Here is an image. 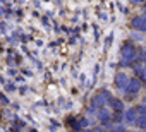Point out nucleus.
<instances>
[{
	"mask_svg": "<svg viewBox=\"0 0 146 132\" xmlns=\"http://www.w3.org/2000/svg\"><path fill=\"white\" fill-rule=\"evenodd\" d=\"M108 103L115 108V112H122V108H124L122 101H119V100H115V98H110V100H108Z\"/></svg>",
	"mask_w": 146,
	"mask_h": 132,
	"instance_id": "obj_7",
	"label": "nucleus"
},
{
	"mask_svg": "<svg viewBox=\"0 0 146 132\" xmlns=\"http://www.w3.org/2000/svg\"><path fill=\"white\" fill-rule=\"evenodd\" d=\"M136 60V46L134 43H124L120 48V65L122 67H127V65H132Z\"/></svg>",
	"mask_w": 146,
	"mask_h": 132,
	"instance_id": "obj_1",
	"label": "nucleus"
},
{
	"mask_svg": "<svg viewBox=\"0 0 146 132\" xmlns=\"http://www.w3.org/2000/svg\"><path fill=\"white\" fill-rule=\"evenodd\" d=\"M127 84H129V77L124 72H117V76H115V88L117 89H125Z\"/></svg>",
	"mask_w": 146,
	"mask_h": 132,
	"instance_id": "obj_2",
	"label": "nucleus"
},
{
	"mask_svg": "<svg viewBox=\"0 0 146 132\" xmlns=\"http://www.w3.org/2000/svg\"><path fill=\"white\" fill-rule=\"evenodd\" d=\"M131 26L134 29H139V31H146V14L144 16H137L131 21Z\"/></svg>",
	"mask_w": 146,
	"mask_h": 132,
	"instance_id": "obj_4",
	"label": "nucleus"
},
{
	"mask_svg": "<svg viewBox=\"0 0 146 132\" xmlns=\"http://www.w3.org/2000/svg\"><path fill=\"white\" fill-rule=\"evenodd\" d=\"M134 123H136V127H137V129L146 130V115H139V117H137V120H136Z\"/></svg>",
	"mask_w": 146,
	"mask_h": 132,
	"instance_id": "obj_6",
	"label": "nucleus"
},
{
	"mask_svg": "<svg viewBox=\"0 0 146 132\" xmlns=\"http://www.w3.org/2000/svg\"><path fill=\"white\" fill-rule=\"evenodd\" d=\"M112 132H124V127H122V125H115V127L112 129Z\"/></svg>",
	"mask_w": 146,
	"mask_h": 132,
	"instance_id": "obj_10",
	"label": "nucleus"
},
{
	"mask_svg": "<svg viewBox=\"0 0 146 132\" xmlns=\"http://www.w3.org/2000/svg\"><path fill=\"white\" fill-rule=\"evenodd\" d=\"M137 112H136V108H129L127 112H125V120L129 122V123H134L136 120H137Z\"/></svg>",
	"mask_w": 146,
	"mask_h": 132,
	"instance_id": "obj_5",
	"label": "nucleus"
},
{
	"mask_svg": "<svg viewBox=\"0 0 146 132\" xmlns=\"http://www.w3.org/2000/svg\"><path fill=\"white\" fill-rule=\"evenodd\" d=\"M136 112H137V115H146V106L139 105V106H136Z\"/></svg>",
	"mask_w": 146,
	"mask_h": 132,
	"instance_id": "obj_9",
	"label": "nucleus"
},
{
	"mask_svg": "<svg viewBox=\"0 0 146 132\" xmlns=\"http://www.w3.org/2000/svg\"><path fill=\"white\" fill-rule=\"evenodd\" d=\"M136 2H141V0H136Z\"/></svg>",
	"mask_w": 146,
	"mask_h": 132,
	"instance_id": "obj_12",
	"label": "nucleus"
},
{
	"mask_svg": "<svg viewBox=\"0 0 146 132\" xmlns=\"http://www.w3.org/2000/svg\"><path fill=\"white\" fill-rule=\"evenodd\" d=\"M143 105H144V106H146V96H144V98H143Z\"/></svg>",
	"mask_w": 146,
	"mask_h": 132,
	"instance_id": "obj_11",
	"label": "nucleus"
},
{
	"mask_svg": "<svg viewBox=\"0 0 146 132\" xmlns=\"http://www.w3.org/2000/svg\"><path fill=\"white\" fill-rule=\"evenodd\" d=\"M98 118H100L102 122H110V113H108L107 110H100V115H98Z\"/></svg>",
	"mask_w": 146,
	"mask_h": 132,
	"instance_id": "obj_8",
	"label": "nucleus"
},
{
	"mask_svg": "<svg viewBox=\"0 0 146 132\" xmlns=\"http://www.w3.org/2000/svg\"><path fill=\"white\" fill-rule=\"evenodd\" d=\"M141 89V81L139 79H129V84H127V88H125V93L131 96V94H136L137 91Z\"/></svg>",
	"mask_w": 146,
	"mask_h": 132,
	"instance_id": "obj_3",
	"label": "nucleus"
}]
</instances>
